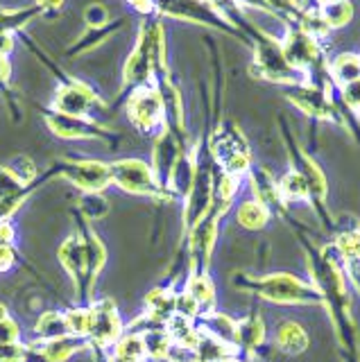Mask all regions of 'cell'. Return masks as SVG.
Listing matches in <instances>:
<instances>
[{"label":"cell","mask_w":360,"mask_h":362,"mask_svg":"<svg viewBox=\"0 0 360 362\" xmlns=\"http://www.w3.org/2000/svg\"><path fill=\"white\" fill-rule=\"evenodd\" d=\"M256 292L261 297L269 301H279V303H313L320 301V294L313 288H308L306 283H301L299 279L290 276V274H272L265 276L261 281L254 283Z\"/></svg>","instance_id":"1"},{"label":"cell","mask_w":360,"mask_h":362,"mask_svg":"<svg viewBox=\"0 0 360 362\" xmlns=\"http://www.w3.org/2000/svg\"><path fill=\"white\" fill-rule=\"evenodd\" d=\"M111 181H116L120 188H125L129 192H148L156 190V181L150 173V168L141 161H120L116 165H111Z\"/></svg>","instance_id":"2"},{"label":"cell","mask_w":360,"mask_h":362,"mask_svg":"<svg viewBox=\"0 0 360 362\" xmlns=\"http://www.w3.org/2000/svg\"><path fill=\"white\" fill-rule=\"evenodd\" d=\"M129 118L137 122L141 129H152L163 118V102L159 93L152 88H141L129 100Z\"/></svg>","instance_id":"3"},{"label":"cell","mask_w":360,"mask_h":362,"mask_svg":"<svg viewBox=\"0 0 360 362\" xmlns=\"http://www.w3.org/2000/svg\"><path fill=\"white\" fill-rule=\"evenodd\" d=\"M95 102L93 93L82 84H71L59 90L57 95V109L62 111V116H71V118H80L88 111Z\"/></svg>","instance_id":"4"},{"label":"cell","mask_w":360,"mask_h":362,"mask_svg":"<svg viewBox=\"0 0 360 362\" xmlns=\"http://www.w3.org/2000/svg\"><path fill=\"white\" fill-rule=\"evenodd\" d=\"M284 54H286V62L290 66L308 68L310 64H315V59H318V45H315V41L308 37L306 32H295L288 39Z\"/></svg>","instance_id":"5"},{"label":"cell","mask_w":360,"mask_h":362,"mask_svg":"<svg viewBox=\"0 0 360 362\" xmlns=\"http://www.w3.org/2000/svg\"><path fill=\"white\" fill-rule=\"evenodd\" d=\"M120 331V322H118V315L116 310L111 308V303H103V308H98L91 313V328H88V333H91L98 342H111Z\"/></svg>","instance_id":"6"},{"label":"cell","mask_w":360,"mask_h":362,"mask_svg":"<svg viewBox=\"0 0 360 362\" xmlns=\"http://www.w3.org/2000/svg\"><path fill=\"white\" fill-rule=\"evenodd\" d=\"M69 175L77 186L88 190H100L111 181V170L103 163H80L69 170Z\"/></svg>","instance_id":"7"},{"label":"cell","mask_w":360,"mask_h":362,"mask_svg":"<svg viewBox=\"0 0 360 362\" xmlns=\"http://www.w3.org/2000/svg\"><path fill=\"white\" fill-rule=\"evenodd\" d=\"M277 344H279L281 351H284V354L297 356L308 346V337H306V331H303L299 324L284 322L279 326V331H277Z\"/></svg>","instance_id":"8"},{"label":"cell","mask_w":360,"mask_h":362,"mask_svg":"<svg viewBox=\"0 0 360 362\" xmlns=\"http://www.w3.org/2000/svg\"><path fill=\"white\" fill-rule=\"evenodd\" d=\"M333 77L344 86L360 79V57H356V54L337 57L335 64H333Z\"/></svg>","instance_id":"9"},{"label":"cell","mask_w":360,"mask_h":362,"mask_svg":"<svg viewBox=\"0 0 360 362\" xmlns=\"http://www.w3.org/2000/svg\"><path fill=\"white\" fill-rule=\"evenodd\" d=\"M238 222L247 229H261L267 222V206H263L261 202H243L238 209Z\"/></svg>","instance_id":"10"},{"label":"cell","mask_w":360,"mask_h":362,"mask_svg":"<svg viewBox=\"0 0 360 362\" xmlns=\"http://www.w3.org/2000/svg\"><path fill=\"white\" fill-rule=\"evenodd\" d=\"M322 16L329 23V28H342L347 25L354 16V5L349 0H333V3H326L322 9Z\"/></svg>","instance_id":"11"},{"label":"cell","mask_w":360,"mask_h":362,"mask_svg":"<svg viewBox=\"0 0 360 362\" xmlns=\"http://www.w3.org/2000/svg\"><path fill=\"white\" fill-rule=\"evenodd\" d=\"M308 181L303 179L301 173H297V170H292V173H288L284 179L279 181V192L288 199H301L308 195Z\"/></svg>","instance_id":"12"},{"label":"cell","mask_w":360,"mask_h":362,"mask_svg":"<svg viewBox=\"0 0 360 362\" xmlns=\"http://www.w3.org/2000/svg\"><path fill=\"white\" fill-rule=\"evenodd\" d=\"M263 337H265V333H263V324H261V320H258V317H250V320H245V322L238 326V342H240L243 346L254 349L256 344H261V342H263Z\"/></svg>","instance_id":"13"},{"label":"cell","mask_w":360,"mask_h":362,"mask_svg":"<svg viewBox=\"0 0 360 362\" xmlns=\"http://www.w3.org/2000/svg\"><path fill=\"white\" fill-rule=\"evenodd\" d=\"M66 333H69V324H66V317H59L57 313H48L46 317H41V322H39V335L59 339Z\"/></svg>","instance_id":"14"},{"label":"cell","mask_w":360,"mask_h":362,"mask_svg":"<svg viewBox=\"0 0 360 362\" xmlns=\"http://www.w3.org/2000/svg\"><path fill=\"white\" fill-rule=\"evenodd\" d=\"M118 358L120 360H129V362H139L145 356V344L139 335H129L118 344Z\"/></svg>","instance_id":"15"},{"label":"cell","mask_w":360,"mask_h":362,"mask_svg":"<svg viewBox=\"0 0 360 362\" xmlns=\"http://www.w3.org/2000/svg\"><path fill=\"white\" fill-rule=\"evenodd\" d=\"M303 32L308 34L310 39L315 37H326L329 34V23H326V18L322 16V11H308L306 16H303V23H301Z\"/></svg>","instance_id":"16"},{"label":"cell","mask_w":360,"mask_h":362,"mask_svg":"<svg viewBox=\"0 0 360 362\" xmlns=\"http://www.w3.org/2000/svg\"><path fill=\"white\" fill-rule=\"evenodd\" d=\"M188 294L195 299L197 305H209L213 301V286L209 283V279L195 276L193 281H190V286H188Z\"/></svg>","instance_id":"17"},{"label":"cell","mask_w":360,"mask_h":362,"mask_svg":"<svg viewBox=\"0 0 360 362\" xmlns=\"http://www.w3.org/2000/svg\"><path fill=\"white\" fill-rule=\"evenodd\" d=\"M66 324H69V331L75 335H84L91 328V313L88 310H73L66 315Z\"/></svg>","instance_id":"18"},{"label":"cell","mask_w":360,"mask_h":362,"mask_svg":"<svg viewBox=\"0 0 360 362\" xmlns=\"http://www.w3.org/2000/svg\"><path fill=\"white\" fill-rule=\"evenodd\" d=\"M337 249L342 252L344 258L354 260V258H360V233L358 231H352L340 238V243H337Z\"/></svg>","instance_id":"19"},{"label":"cell","mask_w":360,"mask_h":362,"mask_svg":"<svg viewBox=\"0 0 360 362\" xmlns=\"http://www.w3.org/2000/svg\"><path fill=\"white\" fill-rule=\"evenodd\" d=\"M73 351H75V344L69 342V339L59 337V339H52V342L48 344L46 356H48L50 360H64L66 356H71Z\"/></svg>","instance_id":"20"},{"label":"cell","mask_w":360,"mask_h":362,"mask_svg":"<svg viewBox=\"0 0 360 362\" xmlns=\"http://www.w3.org/2000/svg\"><path fill=\"white\" fill-rule=\"evenodd\" d=\"M82 209L88 213V218H100V215H105L107 211H109V206H107V202L100 197V195H88L86 199H84V204H82Z\"/></svg>","instance_id":"21"},{"label":"cell","mask_w":360,"mask_h":362,"mask_svg":"<svg viewBox=\"0 0 360 362\" xmlns=\"http://www.w3.org/2000/svg\"><path fill=\"white\" fill-rule=\"evenodd\" d=\"M107 18H109V14H107V9L103 5H91L86 9V21L91 23V25H95V28L105 25Z\"/></svg>","instance_id":"22"},{"label":"cell","mask_w":360,"mask_h":362,"mask_svg":"<svg viewBox=\"0 0 360 362\" xmlns=\"http://www.w3.org/2000/svg\"><path fill=\"white\" fill-rule=\"evenodd\" d=\"M342 95H344L349 107L360 109V79H356V82H352V84H347L344 90H342Z\"/></svg>","instance_id":"23"},{"label":"cell","mask_w":360,"mask_h":362,"mask_svg":"<svg viewBox=\"0 0 360 362\" xmlns=\"http://www.w3.org/2000/svg\"><path fill=\"white\" fill-rule=\"evenodd\" d=\"M16 337H18V328H16V324H12L9 320H3V322H0V344H12Z\"/></svg>","instance_id":"24"},{"label":"cell","mask_w":360,"mask_h":362,"mask_svg":"<svg viewBox=\"0 0 360 362\" xmlns=\"http://www.w3.org/2000/svg\"><path fill=\"white\" fill-rule=\"evenodd\" d=\"M23 360V351L16 344H0V362H21Z\"/></svg>","instance_id":"25"},{"label":"cell","mask_w":360,"mask_h":362,"mask_svg":"<svg viewBox=\"0 0 360 362\" xmlns=\"http://www.w3.org/2000/svg\"><path fill=\"white\" fill-rule=\"evenodd\" d=\"M12 265V252L5 249V245H0V272Z\"/></svg>","instance_id":"26"},{"label":"cell","mask_w":360,"mask_h":362,"mask_svg":"<svg viewBox=\"0 0 360 362\" xmlns=\"http://www.w3.org/2000/svg\"><path fill=\"white\" fill-rule=\"evenodd\" d=\"M267 3L274 5L277 9H284V11H290L292 7H295V5H292V0H267Z\"/></svg>","instance_id":"27"},{"label":"cell","mask_w":360,"mask_h":362,"mask_svg":"<svg viewBox=\"0 0 360 362\" xmlns=\"http://www.w3.org/2000/svg\"><path fill=\"white\" fill-rule=\"evenodd\" d=\"M0 79H7V62H5V54H0Z\"/></svg>","instance_id":"28"},{"label":"cell","mask_w":360,"mask_h":362,"mask_svg":"<svg viewBox=\"0 0 360 362\" xmlns=\"http://www.w3.org/2000/svg\"><path fill=\"white\" fill-rule=\"evenodd\" d=\"M132 5H137L139 9H150V0H129Z\"/></svg>","instance_id":"29"},{"label":"cell","mask_w":360,"mask_h":362,"mask_svg":"<svg viewBox=\"0 0 360 362\" xmlns=\"http://www.w3.org/2000/svg\"><path fill=\"white\" fill-rule=\"evenodd\" d=\"M43 5H50V7H57V5H62V0H41Z\"/></svg>","instance_id":"30"},{"label":"cell","mask_w":360,"mask_h":362,"mask_svg":"<svg viewBox=\"0 0 360 362\" xmlns=\"http://www.w3.org/2000/svg\"><path fill=\"white\" fill-rule=\"evenodd\" d=\"M7 320V313H5V305H0V322Z\"/></svg>","instance_id":"31"},{"label":"cell","mask_w":360,"mask_h":362,"mask_svg":"<svg viewBox=\"0 0 360 362\" xmlns=\"http://www.w3.org/2000/svg\"><path fill=\"white\" fill-rule=\"evenodd\" d=\"M222 362H240V360H229V358H227V360H222Z\"/></svg>","instance_id":"32"},{"label":"cell","mask_w":360,"mask_h":362,"mask_svg":"<svg viewBox=\"0 0 360 362\" xmlns=\"http://www.w3.org/2000/svg\"><path fill=\"white\" fill-rule=\"evenodd\" d=\"M320 3H324V5H326V3H333V0H320Z\"/></svg>","instance_id":"33"},{"label":"cell","mask_w":360,"mask_h":362,"mask_svg":"<svg viewBox=\"0 0 360 362\" xmlns=\"http://www.w3.org/2000/svg\"><path fill=\"white\" fill-rule=\"evenodd\" d=\"M199 362H202V360H199Z\"/></svg>","instance_id":"34"}]
</instances>
